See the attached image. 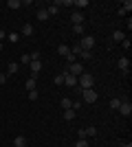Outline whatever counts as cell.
<instances>
[{"mask_svg":"<svg viewBox=\"0 0 132 147\" xmlns=\"http://www.w3.org/2000/svg\"><path fill=\"white\" fill-rule=\"evenodd\" d=\"M66 73H70L73 77H79V75H84V66L79 64V61H75V64H68Z\"/></svg>","mask_w":132,"mask_h":147,"instance_id":"cell-4","label":"cell"},{"mask_svg":"<svg viewBox=\"0 0 132 147\" xmlns=\"http://www.w3.org/2000/svg\"><path fill=\"white\" fill-rule=\"evenodd\" d=\"M88 5H90L88 0H75V2H73V7H77V9H86Z\"/></svg>","mask_w":132,"mask_h":147,"instance_id":"cell-22","label":"cell"},{"mask_svg":"<svg viewBox=\"0 0 132 147\" xmlns=\"http://www.w3.org/2000/svg\"><path fill=\"white\" fill-rule=\"evenodd\" d=\"M117 66H119V70L128 77V70H130V59L128 57H119V61H117Z\"/></svg>","mask_w":132,"mask_h":147,"instance_id":"cell-5","label":"cell"},{"mask_svg":"<svg viewBox=\"0 0 132 147\" xmlns=\"http://www.w3.org/2000/svg\"><path fill=\"white\" fill-rule=\"evenodd\" d=\"M121 9H123L126 13H130V11H132V0H126V2L121 5Z\"/></svg>","mask_w":132,"mask_h":147,"instance_id":"cell-26","label":"cell"},{"mask_svg":"<svg viewBox=\"0 0 132 147\" xmlns=\"http://www.w3.org/2000/svg\"><path fill=\"white\" fill-rule=\"evenodd\" d=\"M53 81H55V86H64V73H60Z\"/></svg>","mask_w":132,"mask_h":147,"instance_id":"cell-28","label":"cell"},{"mask_svg":"<svg viewBox=\"0 0 132 147\" xmlns=\"http://www.w3.org/2000/svg\"><path fill=\"white\" fill-rule=\"evenodd\" d=\"M75 114H77V112L73 110V108H68V110H64L62 117H64V121H73V119H75Z\"/></svg>","mask_w":132,"mask_h":147,"instance_id":"cell-15","label":"cell"},{"mask_svg":"<svg viewBox=\"0 0 132 147\" xmlns=\"http://www.w3.org/2000/svg\"><path fill=\"white\" fill-rule=\"evenodd\" d=\"M60 7H62V0H55V2L46 9V13H49V16H57V13H60Z\"/></svg>","mask_w":132,"mask_h":147,"instance_id":"cell-9","label":"cell"},{"mask_svg":"<svg viewBox=\"0 0 132 147\" xmlns=\"http://www.w3.org/2000/svg\"><path fill=\"white\" fill-rule=\"evenodd\" d=\"M84 132H86V138H95L97 136V127H84Z\"/></svg>","mask_w":132,"mask_h":147,"instance_id":"cell-21","label":"cell"},{"mask_svg":"<svg viewBox=\"0 0 132 147\" xmlns=\"http://www.w3.org/2000/svg\"><path fill=\"white\" fill-rule=\"evenodd\" d=\"M82 46V51H93L95 49V37L93 35H82V42H77Z\"/></svg>","mask_w":132,"mask_h":147,"instance_id":"cell-3","label":"cell"},{"mask_svg":"<svg viewBox=\"0 0 132 147\" xmlns=\"http://www.w3.org/2000/svg\"><path fill=\"white\" fill-rule=\"evenodd\" d=\"M62 7H73V0H62Z\"/></svg>","mask_w":132,"mask_h":147,"instance_id":"cell-35","label":"cell"},{"mask_svg":"<svg viewBox=\"0 0 132 147\" xmlns=\"http://www.w3.org/2000/svg\"><path fill=\"white\" fill-rule=\"evenodd\" d=\"M79 57H82V59H90V57H93V51H82Z\"/></svg>","mask_w":132,"mask_h":147,"instance_id":"cell-30","label":"cell"},{"mask_svg":"<svg viewBox=\"0 0 132 147\" xmlns=\"http://www.w3.org/2000/svg\"><path fill=\"white\" fill-rule=\"evenodd\" d=\"M123 40H126V33H123V31H114L112 33V42H123Z\"/></svg>","mask_w":132,"mask_h":147,"instance_id":"cell-14","label":"cell"},{"mask_svg":"<svg viewBox=\"0 0 132 147\" xmlns=\"http://www.w3.org/2000/svg\"><path fill=\"white\" fill-rule=\"evenodd\" d=\"M35 84H38V75H31V77H29V79H26V90L31 92V90H35Z\"/></svg>","mask_w":132,"mask_h":147,"instance_id":"cell-11","label":"cell"},{"mask_svg":"<svg viewBox=\"0 0 132 147\" xmlns=\"http://www.w3.org/2000/svg\"><path fill=\"white\" fill-rule=\"evenodd\" d=\"M70 20H73V24H84V13L82 11H73V16H70Z\"/></svg>","mask_w":132,"mask_h":147,"instance_id":"cell-10","label":"cell"},{"mask_svg":"<svg viewBox=\"0 0 132 147\" xmlns=\"http://www.w3.org/2000/svg\"><path fill=\"white\" fill-rule=\"evenodd\" d=\"M77 84H79V90H90V88L95 86V77L88 75V73H84V75L77 77Z\"/></svg>","mask_w":132,"mask_h":147,"instance_id":"cell-1","label":"cell"},{"mask_svg":"<svg viewBox=\"0 0 132 147\" xmlns=\"http://www.w3.org/2000/svg\"><path fill=\"white\" fill-rule=\"evenodd\" d=\"M38 20H40V22H44V20H49V13H46V9H42V7L38 9Z\"/></svg>","mask_w":132,"mask_h":147,"instance_id":"cell-20","label":"cell"},{"mask_svg":"<svg viewBox=\"0 0 132 147\" xmlns=\"http://www.w3.org/2000/svg\"><path fill=\"white\" fill-rule=\"evenodd\" d=\"M13 145L16 147H26V138L24 136H16V138H13Z\"/></svg>","mask_w":132,"mask_h":147,"instance_id":"cell-18","label":"cell"},{"mask_svg":"<svg viewBox=\"0 0 132 147\" xmlns=\"http://www.w3.org/2000/svg\"><path fill=\"white\" fill-rule=\"evenodd\" d=\"M84 31H86V24H73V33L75 35H84Z\"/></svg>","mask_w":132,"mask_h":147,"instance_id":"cell-19","label":"cell"},{"mask_svg":"<svg viewBox=\"0 0 132 147\" xmlns=\"http://www.w3.org/2000/svg\"><path fill=\"white\" fill-rule=\"evenodd\" d=\"M20 61H22V64H31V57H29V55H22V57H20Z\"/></svg>","mask_w":132,"mask_h":147,"instance_id":"cell-32","label":"cell"},{"mask_svg":"<svg viewBox=\"0 0 132 147\" xmlns=\"http://www.w3.org/2000/svg\"><path fill=\"white\" fill-rule=\"evenodd\" d=\"M60 105H62V110H68V108H73V99H70V97H64L62 101H60Z\"/></svg>","mask_w":132,"mask_h":147,"instance_id":"cell-16","label":"cell"},{"mask_svg":"<svg viewBox=\"0 0 132 147\" xmlns=\"http://www.w3.org/2000/svg\"><path fill=\"white\" fill-rule=\"evenodd\" d=\"M38 94H40L38 90H31V92H29V99H31V101H35V99H38Z\"/></svg>","mask_w":132,"mask_h":147,"instance_id":"cell-31","label":"cell"},{"mask_svg":"<svg viewBox=\"0 0 132 147\" xmlns=\"http://www.w3.org/2000/svg\"><path fill=\"white\" fill-rule=\"evenodd\" d=\"M0 73H2V70H0Z\"/></svg>","mask_w":132,"mask_h":147,"instance_id":"cell-39","label":"cell"},{"mask_svg":"<svg viewBox=\"0 0 132 147\" xmlns=\"http://www.w3.org/2000/svg\"><path fill=\"white\" fill-rule=\"evenodd\" d=\"M70 53H73V55L77 57V55H79V53H82V46H79V44L75 42V44H73V46H70Z\"/></svg>","mask_w":132,"mask_h":147,"instance_id":"cell-24","label":"cell"},{"mask_svg":"<svg viewBox=\"0 0 132 147\" xmlns=\"http://www.w3.org/2000/svg\"><path fill=\"white\" fill-rule=\"evenodd\" d=\"M79 94H82V103H95L97 97H99V94L95 92V88H90V90H82Z\"/></svg>","mask_w":132,"mask_h":147,"instance_id":"cell-2","label":"cell"},{"mask_svg":"<svg viewBox=\"0 0 132 147\" xmlns=\"http://www.w3.org/2000/svg\"><path fill=\"white\" fill-rule=\"evenodd\" d=\"M119 105H121V99H112V101H110V108H112V110H119Z\"/></svg>","mask_w":132,"mask_h":147,"instance_id":"cell-29","label":"cell"},{"mask_svg":"<svg viewBox=\"0 0 132 147\" xmlns=\"http://www.w3.org/2000/svg\"><path fill=\"white\" fill-rule=\"evenodd\" d=\"M2 40H5V31L0 29V42H2Z\"/></svg>","mask_w":132,"mask_h":147,"instance_id":"cell-36","label":"cell"},{"mask_svg":"<svg viewBox=\"0 0 132 147\" xmlns=\"http://www.w3.org/2000/svg\"><path fill=\"white\" fill-rule=\"evenodd\" d=\"M18 70H20V64H18V61H9V66H7V73H9V75H16Z\"/></svg>","mask_w":132,"mask_h":147,"instance_id":"cell-13","label":"cell"},{"mask_svg":"<svg viewBox=\"0 0 132 147\" xmlns=\"http://www.w3.org/2000/svg\"><path fill=\"white\" fill-rule=\"evenodd\" d=\"M29 66H31V75H38L40 70H42V59H35V61H31Z\"/></svg>","mask_w":132,"mask_h":147,"instance_id":"cell-12","label":"cell"},{"mask_svg":"<svg viewBox=\"0 0 132 147\" xmlns=\"http://www.w3.org/2000/svg\"><path fill=\"white\" fill-rule=\"evenodd\" d=\"M64 86L75 88V86H77V77H73L70 73H66V70H64Z\"/></svg>","mask_w":132,"mask_h":147,"instance_id":"cell-7","label":"cell"},{"mask_svg":"<svg viewBox=\"0 0 132 147\" xmlns=\"http://www.w3.org/2000/svg\"><path fill=\"white\" fill-rule=\"evenodd\" d=\"M117 112L123 114V117H130V114H132V103H130V101H121V105H119V110H117Z\"/></svg>","mask_w":132,"mask_h":147,"instance_id":"cell-6","label":"cell"},{"mask_svg":"<svg viewBox=\"0 0 132 147\" xmlns=\"http://www.w3.org/2000/svg\"><path fill=\"white\" fill-rule=\"evenodd\" d=\"M57 55L66 59V57L70 55V46H68V44H60V46H57Z\"/></svg>","mask_w":132,"mask_h":147,"instance_id":"cell-8","label":"cell"},{"mask_svg":"<svg viewBox=\"0 0 132 147\" xmlns=\"http://www.w3.org/2000/svg\"><path fill=\"white\" fill-rule=\"evenodd\" d=\"M7 7H9V9H20V7H22V2H20V0H9V2H7Z\"/></svg>","mask_w":132,"mask_h":147,"instance_id":"cell-23","label":"cell"},{"mask_svg":"<svg viewBox=\"0 0 132 147\" xmlns=\"http://www.w3.org/2000/svg\"><path fill=\"white\" fill-rule=\"evenodd\" d=\"M7 40H9V42H20V33H9V35H7Z\"/></svg>","mask_w":132,"mask_h":147,"instance_id":"cell-25","label":"cell"},{"mask_svg":"<svg viewBox=\"0 0 132 147\" xmlns=\"http://www.w3.org/2000/svg\"><path fill=\"white\" fill-rule=\"evenodd\" d=\"M121 147H132V143H121Z\"/></svg>","mask_w":132,"mask_h":147,"instance_id":"cell-37","label":"cell"},{"mask_svg":"<svg viewBox=\"0 0 132 147\" xmlns=\"http://www.w3.org/2000/svg\"><path fill=\"white\" fill-rule=\"evenodd\" d=\"M22 35H24V37H31L33 35V24H22Z\"/></svg>","mask_w":132,"mask_h":147,"instance_id":"cell-17","label":"cell"},{"mask_svg":"<svg viewBox=\"0 0 132 147\" xmlns=\"http://www.w3.org/2000/svg\"><path fill=\"white\" fill-rule=\"evenodd\" d=\"M0 51H2V42H0Z\"/></svg>","mask_w":132,"mask_h":147,"instance_id":"cell-38","label":"cell"},{"mask_svg":"<svg viewBox=\"0 0 132 147\" xmlns=\"http://www.w3.org/2000/svg\"><path fill=\"white\" fill-rule=\"evenodd\" d=\"M5 84H7V75L0 73V86H5Z\"/></svg>","mask_w":132,"mask_h":147,"instance_id":"cell-33","label":"cell"},{"mask_svg":"<svg viewBox=\"0 0 132 147\" xmlns=\"http://www.w3.org/2000/svg\"><path fill=\"white\" fill-rule=\"evenodd\" d=\"M75 147H88V138H77Z\"/></svg>","mask_w":132,"mask_h":147,"instance_id":"cell-27","label":"cell"},{"mask_svg":"<svg viewBox=\"0 0 132 147\" xmlns=\"http://www.w3.org/2000/svg\"><path fill=\"white\" fill-rule=\"evenodd\" d=\"M75 59H77V57H75V55H73V53H70V55H68V57H66V61H68V64H75Z\"/></svg>","mask_w":132,"mask_h":147,"instance_id":"cell-34","label":"cell"}]
</instances>
